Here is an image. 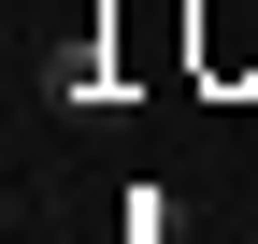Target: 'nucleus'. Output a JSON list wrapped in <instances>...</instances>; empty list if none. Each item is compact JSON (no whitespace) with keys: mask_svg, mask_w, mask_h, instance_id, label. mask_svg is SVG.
I'll return each mask as SVG.
<instances>
[{"mask_svg":"<svg viewBox=\"0 0 258 244\" xmlns=\"http://www.w3.org/2000/svg\"><path fill=\"white\" fill-rule=\"evenodd\" d=\"M201 72H258V0H201Z\"/></svg>","mask_w":258,"mask_h":244,"instance_id":"f257e3e1","label":"nucleus"}]
</instances>
